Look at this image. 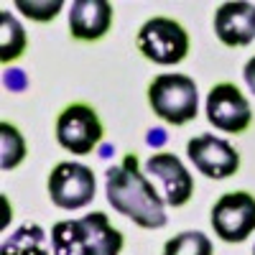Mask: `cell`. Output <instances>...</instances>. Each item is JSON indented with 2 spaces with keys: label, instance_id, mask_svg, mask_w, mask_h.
Wrapping results in <instances>:
<instances>
[{
  "label": "cell",
  "instance_id": "15",
  "mask_svg": "<svg viewBox=\"0 0 255 255\" xmlns=\"http://www.w3.org/2000/svg\"><path fill=\"white\" fill-rule=\"evenodd\" d=\"M26 158V140L18 133V128L10 123H0V166L3 171L15 168Z\"/></svg>",
  "mask_w": 255,
  "mask_h": 255
},
{
  "label": "cell",
  "instance_id": "7",
  "mask_svg": "<svg viewBox=\"0 0 255 255\" xmlns=\"http://www.w3.org/2000/svg\"><path fill=\"white\" fill-rule=\"evenodd\" d=\"M212 230L225 243H245L255 232V197L248 191L222 194L212 207Z\"/></svg>",
  "mask_w": 255,
  "mask_h": 255
},
{
  "label": "cell",
  "instance_id": "8",
  "mask_svg": "<svg viewBox=\"0 0 255 255\" xmlns=\"http://www.w3.org/2000/svg\"><path fill=\"white\" fill-rule=\"evenodd\" d=\"M207 120L222 133H245L253 123L250 102L235 84L220 82L207 95Z\"/></svg>",
  "mask_w": 255,
  "mask_h": 255
},
{
  "label": "cell",
  "instance_id": "2",
  "mask_svg": "<svg viewBox=\"0 0 255 255\" xmlns=\"http://www.w3.org/2000/svg\"><path fill=\"white\" fill-rule=\"evenodd\" d=\"M54 255H120L123 232L110 225L105 212H92L82 220H64L51 227Z\"/></svg>",
  "mask_w": 255,
  "mask_h": 255
},
{
  "label": "cell",
  "instance_id": "6",
  "mask_svg": "<svg viewBox=\"0 0 255 255\" xmlns=\"http://www.w3.org/2000/svg\"><path fill=\"white\" fill-rule=\"evenodd\" d=\"M95 174L90 166L61 161L49 174V199L59 209H82L95 199Z\"/></svg>",
  "mask_w": 255,
  "mask_h": 255
},
{
  "label": "cell",
  "instance_id": "14",
  "mask_svg": "<svg viewBox=\"0 0 255 255\" xmlns=\"http://www.w3.org/2000/svg\"><path fill=\"white\" fill-rule=\"evenodd\" d=\"M26 46H28V38L23 26L8 10H3L0 13V59H3V64L15 61L26 51Z\"/></svg>",
  "mask_w": 255,
  "mask_h": 255
},
{
  "label": "cell",
  "instance_id": "10",
  "mask_svg": "<svg viewBox=\"0 0 255 255\" xmlns=\"http://www.w3.org/2000/svg\"><path fill=\"white\" fill-rule=\"evenodd\" d=\"M145 174L151 176V184H158L161 199L168 207H184L194 194V179L186 171L181 158L174 153H153L145 161Z\"/></svg>",
  "mask_w": 255,
  "mask_h": 255
},
{
  "label": "cell",
  "instance_id": "11",
  "mask_svg": "<svg viewBox=\"0 0 255 255\" xmlns=\"http://www.w3.org/2000/svg\"><path fill=\"white\" fill-rule=\"evenodd\" d=\"M215 33L225 46L238 49L255 41V3L232 0L215 10Z\"/></svg>",
  "mask_w": 255,
  "mask_h": 255
},
{
  "label": "cell",
  "instance_id": "9",
  "mask_svg": "<svg viewBox=\"0 0 255 255\" xmlns=\"http://www.w3.org/2000/svg\"><path fill=\"white\" fill-rule=\"evenodd\" d=\"M186 156L207 179H230L240 168V153L225 138L202 133L186 143Z\"/></svg>",
  "mask_w": 255,
  "mask_h": 255
},
{
  "label": "cell",
  "instance_id": "16",
  "mask_svg": "<svg viewBox=\"0 0 255 255\" xmlns=\"http://www.w3.org/2000/svg\"><path fill=\"white\" fill-rule=\"evenodd\" d=\"M163 255H212V240L199 230H186L163 245Z\"/></svg>",
  "mask_w": 255,
  "mask_h": 255
},
{
  "label": "cell",
  "instance_id": "4",
  "mask_svg": "<svg viewBox=\"0 0 255 255\" xmlns=\"http://www.w3.org/2000/svg\"><path fill=\"white\" fill-rule=\"evenodd\" d=\"M138 51L153 64L161 67H171L186 59L189 54V33L186 28L174 18L166 15H156L148 18L140 26L138 36H135Z\"/></svg>",
  "mask_w": 255,
  "mask_h": 255
},
{
  "label": "cell",
  "instance_id": "17",
  "mask_svg": "<svg viewBox=\"0 0 255 255\" xmlns=\"http://www.w3.org/2000/svg\"><path fill=\"white\" fill-rule=\"evenodd\" d=\"M15 8L23 13V15H28L31 20L46 23V20L56 18V13L64 8V3H61V0H54V3H49V0H46V3H28V0H18Z\"/></svg>",
  "mask_w": 255,
  "mask_h": 255
},
{
  "label": "cell",
  "instance_id": "3",
  "mask_svg": "<svg viewBox=\"0 0 255 255\" xmlns=\"http://www.w3.org/2000/svg\"><path fill=\"white\" fill-rule=\"evenodd\" d=\"M148 105H151V110L163 123L186 125L199 113L197 82L186 74H179V72L158 74L148 84Z\"/></svg>",
  "mask_w": 255,
  "mask_h": 255
},
{
  "label": "cell",
  "instance_id": "1",
  "mask_svg": "<svg viewBox=\"0 0 255 255\" xmlns=\"http://www.w3.org/2000/svg\"><path fill=\"white\" fill-rule=\"evenodd\" d=\"M105 194L118 215L133 220L143 230H161L168 222L166 202L161 199L151 179L140 171L135 153H128L118 166L108 168Z\"/></svg>",
  "mask_w": 255,
  "mask_h": 255
},
{
  "label": "cell",
  "instance_id": "19",
  "mask_svg": "<svg viewBox=\"0 0 255 255\" xmlns=\"http://www.w3.org/2000/svg\"><path fill=\"white\" fill-rule=\"evenodd\" d=\"M253 255H255V248H253Z\"/></svg>",
  "mask_w": 255,
  "mask_h": 255
},
{
  "label": "cell",
  "instance_id": "13",
  "mask_svg": "<svg viewBox=\"0 0 255 255\" xmlns=\"http://www.w3.org/2000/svg\"><path fill=\"white\" fill-rule=\"evenodd\" d=\"M0 255H49L44 227H38L33 222L20 225L13 235L5 238Z\"/></svg>",
  "mask_w": 255,
  "mask_h": 255
},
{
  "label": "cell",
  "instance_id": "5",
  "mask_svg": "<svg viewBox=\"0 0 255 255\" xmlns=\"http://www.w3.org/2000/svg\"><path fill=\"white\" fill-rule=\"evenodd\" d=\"M105 130L95 108L84 102H72L56 118V140L61 148L77 156H90L100 145Z\"/></svg>",
  "mask_w": 255,
  "mask_h": 255
},
{
  "label": "cell",
  "instance_id": "18",
  "mask_svg": "<svg viewBox=\"0 0 255 255\" xmlns=\"http://www.w3.org/2000/svg\"><path fill=\"white\" fill-rule=\"evenodd\" d=\"M243 77H245V84L250 87V92L255 95V56H253V59H248L245 69H243Z\"/></svg>",
  "mask_w": 255,
  "mask_h": 255
},
{
  "label": "cell",
  "instance_id": "12",
  "mask_svg": "<svg viewBox=\"0 0 255 255\" xmlns=\"http://www.w3.org/2000/svg\"><path fill=\"white\" fill-rule=\"evenodd\" d=\"M113 26V5L108 0H74L69 10V31L79 41H97Z\"/></svg>",
  "mask_w": 255,
  "mask_h": 255
}]
</instances>
